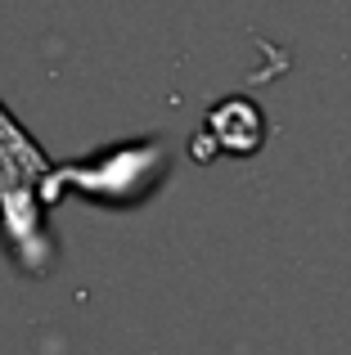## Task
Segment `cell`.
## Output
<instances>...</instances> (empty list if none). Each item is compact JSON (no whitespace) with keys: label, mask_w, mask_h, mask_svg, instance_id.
<instances>
[{"label":"cell","mask_w":351,"mask_h":355,"mask_svg":"<svg viewBox=\"0 0 351 355\" xmlns=\"http://www.w3.org/2000/svg\"><path fill=\"white\" fill-rule=\"evenodd\" d=\"M45 171H50V162L36 148V139L0 104V216L18 243L36 230L45 198Z\"/></svg>","instance_id":"obj_1"}]
</instances>
